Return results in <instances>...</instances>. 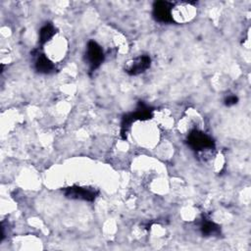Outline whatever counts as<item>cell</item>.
Wrapping results in <instances>:
<instances>
[{"label": "cell", "mask_w": 251, "mask_h": 251, "mask_svg": "<svg viewBox=\"0 0 251 251\" xmlns=\"http://www.w3.org/2000/svg\"><path fill=\"white\" fill-rule=\"evenodd\" d=\"M188 146L195 151H203L215 147L213 138L203 131L193 129L187 136Z\"/></svg>", "instance_id": "6da1fadb"}, {"label": "cell", "mask_w": 251, "mask_h": 251, "mask_svg": "<svg viewBox=\"0 0 251 251\" xmlns=\"http://www.w3.org/2000/svg\"><path fill=\"white\" fill-rule=\"evenodd\" d=\"M64 194L66 197L71 199L76 200H83V201H94L98 196V190L93 187L88 186H77L73 185L69 187H65L63 189Z\"/></svg>", "instance_id": "7a4b0ae2"}, {"label": "cell", "mask_w": 251, "mask_h": 251, "mask_svg": "<svg viewBox=\"0 0 251 251\" xmlns=\"http://www.w3.org/2000/svg\"><path fill=\"white\" fill-rule=\"evenodd\" d=\"M85 60L91 72L95 71L104 61V52L102 47L93 40L87 42L85 51Z\"/></svg>", "instance_id": "3957f363"}, {"label": "cell", "mask_w": 251, "mask_h": 251, "mask_svg": "<svg viewBox=\"0 0 251 251\" xmlns=\"http://www.w3.org/2000/svg\"><path fill=\"white\" fill-rule=\"evenodd\" d=\"M153 17L159 23H172L173 18V4L168 1H157L153 6Z\"/></svg>", "instance_id": "277c9868"}, {"label": "cell", "mask_w": 251, "mask_h": 251, "mask_svg": "<svg viewBox=\"0 0 251 251\" xmlns=\"http://www.w3.org/2000/svg\"><path fill=\"white\" fill-rule=\"evenodd\" d=\"M151 65V58L148 55H140L129 62L126 68V72L130 75H137L144 73Z\"/></svg>", "instance_id": "5b68a950"}, {"label": "cell", "mask_w": 251, "mask_h": 251, "mask_svg": "<svg viewBox=\"0 0 251 251\" xmlns=\"http://www.w3.org/2000/svg\"><path fill=\"white\" fill-rule=\"evenodd\" d=\"M199 229L204 236H216L221 232L220 226L215 222L207 219L206 217L202 218L199 223Z\"/></svg>", "instance_id": "8992f818"}, {"label": "cell", "mask_w": 251, "mask_h": 251, "mask_svg": "<svg viewBox=\"0 0 251 251\" xmlns=\"http://www.w3.org/2000/svg\"><path fill=\"white\" fill-rule=\"evenodd\" d=\"M34 68L37 72L41 74H50L54 71L55 65L54 63L45 55V54H38L36 56L34 62Z\"/></svg>", "instance_id": "52a82bcc"}, {"label": "cell", "mask_w": 251, "mask_h": 251, "mask_svg": "<svg viewBox=\"0 0 251 251\" xmlns=\"http://www.w3.org/2000/svg\"><path fill=\"white\" fill-rule=\"evenodd\" d=\"M55 30L56 29L52 24L44 25L39 30V43L44 44L48 42L51 38H53V36L56 33Z\"/></svg>", "instance_id": "ba28073f"}, {"label": "cell", "mask_w": 251, "mask_h": 251, "mask_svg": "<svg viewBox=\"0 0 251 251\" xmlns=\"http://www.w3.org/2000/svg\"><path fill=\"white\" fill-rule=\"evenodd\" d=\"M238 101V98L235 95H228L226 99H225V104L226 106H232L234 104H236Z\"/></svg>", "instance_id": "9c48e42d"}]
</instances>
